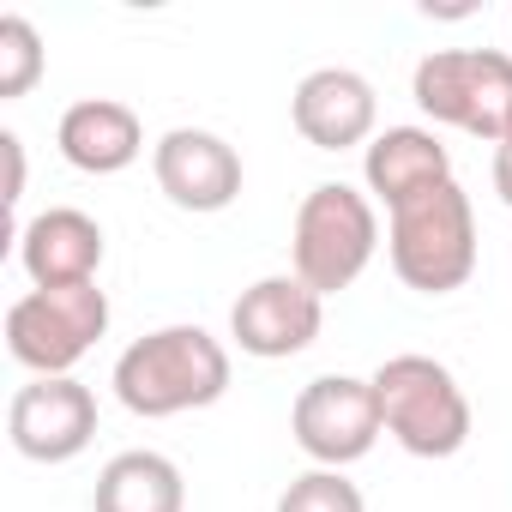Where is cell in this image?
<instances>
[{
  "instance_id": "6da1fadb",
  "label": "cell",
  "mask_w": 512,
  "mask_h": 512,
  "mask_svg": "<svg viewBox=\"0 0 512 512\" xmlns=\"http://www.w3.org/2000/svg\"><path fill=\"white\" fill-rule=\"evenodd\" d=\"M109 386H115L121 410H133L145 422L211 410L229 392V350L205 326H157L115 356Z\"/></svg>"
},
{
  "instance_id": "7a4b0ae2",
  "label": "cell",
  "mask_w": 512,
  "mask_h": 512,
  "mask_svg": "<svg viewBox=\"0 0 512 512\" xmlns=\"http://www.w3.org/2000/svg\"><path fill=\"white\" fill-rule=\"evenodd\" d=\"M386 260L404 290L452 296L476 272V211L458 181L416 193L410 205L386 211Z\"/></svg>"
},
{
  "instance_id": "3957f363",
  "label": "cell",
  "mask_w": 512,
  "mask_h": 512,
  "mask_svg": "<svg viewBox=\"0 0 512 512\" xmlns=\"http://www.w3.org/2000/svg\"><path fill=\"white\" fill-rule=\"evenodd\" d=\"M380 253V211L362 187L350 181H320L302 205H296V223H290V272L320 290V296H338L350 290Z\"/></svg>"
},
{
  "instance_id": "277c9868",
  "label": "cell",
  "mask_w": 512,
  "mask_h": 512,
  "mask_svg": "<svg viewBox=\"0 0 512 512\" xmlns=\"http://www.w3.org/2000/svg\"><path fill=\"white\" fill-rule=\"evenodd\" d=\"M374 398H380V422L386 434L410 452V458H452L470 440V398L458 386V374L422 350L386 356L374 368Z\"/></svg>"
},
{
  "instance_id": "5b68a950",
  "label": "cell",
  "mask_w": 512,
  "mask_h": 512,
  "mask_svg": "<svg viewBox=\"0 0 512 512\" xmlns=\"http://www.w3.org/2000/svg\"><path fill=\"white\" fill-rule=\"evenodd\" d=\"M410 97L428 121L500 145L512 115V55L506 49H434L410 73Z\"/></svg>"
},
{
  "instance_id": "8992f818",
  "label": "cell",
  "mask_w": 512,
  "mask_h": 512,
  "mask_svg": "<svg viewBox=\"0 0 512 512\" xmlns=\"http://www.w3.org/2000/svg\"><path fill=\"white\" fill-rule=\"evenodd\" d=\"M109 332V296L103 284H73V290H25L7 308V356L31 380H61L73 374L97 338Z\"/></svg>"
},
{
  "instance_id": "52a82bcc",
  "label": "cell",
  "mask_w": 512,
  "mask_h": 512,
  "mask_svg": "<svg viewBox=\"0 0 512 512\" xmlns=\"http://www.w3.org/2000/svg\"><path fill=\"white\" fill-rule=\"evenodd\" d=\"M290 434L314 458V470H344V464L368 458L374 440L386 434L374 380H356V374H320V380H308L296 392V404H290Z\"/></svg>"
},
{
  "instance_id": "ba28073f",
  "label": "cell",
  "mask_w": 512,
  "mask_h": 512,
  "mask_svg": "<svg viewBox=\"0 0 512 512\" xmlns=\"http://www.w3.org/2000/svg\"><path fill=\"white\" fill-rule=\"evenodd\" d=\"M326 326V296L308 290L296 272H272L260 284H247L229 308V338L253 362H290L302 356Z\"/></svg>"
},
{
  "instance_id": "9c48e42d",
  "label": "cell",
  "mask_w": 512,
  "mask_h": 512,
  "mask_svg": "<svg viewBox=\"0 0 512 512\" xmlns=\"http://www.w3.org/2000/svg\"><path fill=\"white\" fill-rule=\"evenodd\" d=\"M7 440L31 464H73L97 440V392L73 374L25 380L7 404Z\"/></svg>"
},
{
  "instance_id": "30bf717a",
  "label": "cell",
  "mask_w": 512,
  "mask_h": 512,
  "mask_svg": "<svg viewBox=\"0 0 512 512\" xmlns=\"http://www.w3.org/2000/svg\"><path fill=\"white\" fill-rule=\"evenodd\" d=\"M151 175H157V193L193 217L229 211L241 199V157L211 127H169L151 145Z\"/></svg>"
},
{
  "instance_id": "8fae6325",
  "label": "cell",
  "mask_w": 512,
  "mask_h": 512,
  "mask_svg": "<svg viewBox=\"0 0 512 512\" xmlns=\"http://www.w3.org/2000/svg\"><path fill=\"white\" fill-rule=\"evenodd\" d=\"M13 253L31 278V290H73V284H97L103 272V223L79 205H49L31 223H19Z\"/></svg>"
},
{
  "instance_id": "7c38bea8",
  "label": "cell",
  "mask_w": 512,
  "mask_h": 512,
  "mask_svg": "<svg viewBox=\"0 0 512 512\" xmlns=\"http://www.w3.org/2000/svg\"><path fill=\"white\" fill-rule=\"evenodd\" d=\"M290 121L314 151H350V145L368 151L380 127V97L356 67H314L290 97Z\"/></svg>"
},
{
  "instance_id": "4fadbf2b",
  "label": "cell",
  "mask_w": 512,
  "mask_h": 512,
  "mask_svg": "<svg viewBox=\"0 0 512 512\" xmlns=\"http://www.w3.org/2000/svg\"><path fill=\"white\" fill-rule=\"evenodd\" d=\"M362 181H368V193H374L386 211H398V205H410L416 193L452 181V151H446L440 133H428V127H386V133H374L368 151H362Z\"/></svg>"
},
{
  "instance_id": "5bb4252c",
  "label": "cell",
  "mask_w": 512,
  "mask_h": 512,
  "mask_svg": "<svg viewBox=\"0 0 512 512\" xmlns=\"http://www.w3.org/2000/svg\"><path fill=\"white\" fill-rule=\"evenodd\" d=\"M55 145L61 157L79 169V175H121L145 157V127L127 103L115 97H85L61 115L55 127Z\"/></svg>"
},
{
  "instance_id": "9a60e30c",
  "label": "cell",
  "mask_w": 512,
  "mask_h": 512,
  "mask_svg": "<svg viewBox=\"0 0 512 512\" xmlns=\"http://www.w3.org/2000/svg\"><path fill=\"white\" fill-rule=\"evenodd\" d=\"M91 512H187L181 464L163 458V452H151V446L115 452V458L97 470Z\"/></svg>"
},
{
  "instance_id": "2e32d148",
  "label": "cell",
  "mask_w": 512,
  "mask_h": 512,
  "mask_svg": "<svg viewBox=\"0 0 512 512\" xmlns=\"http://www.w3.org/2000/svg\"><path fill=\"white\" fill-rule=\"evenodd\" d=\"M49 55H43V37L25 13H0V103H19L37 91Z\"/></svg>"
},
{
  "instance_id": "e0dca14e",
  "label": "cell",
  "mask_w": 512,
  "mask_h": 512,
  "mask_svg": "<svg viewBox=\"0 0 512 512\" xmlns=\"http://www.w3.org/2000/svg\"><path fill=\"white\" fill-rule=\"evenodd\" d=\"M278 512H368V500L344 470H308L278 494Z\"/></svg>"
},
{
  "instance_id": "ac0fdd59",
  "label": "cell",
  "mask_w": 512,
  "mask_h": 512,
  "mask_svg": "<svg viewBox=\"0 0 512 512\" xmlns=\"http://www.w3.org/2000/svg\"><path fill=\"white\" fill-rule=\"evenodd\" d=\"M0 157H7V205H19L25 199V139L19 133H0Z\"/></svg>"
},
{
  "instance_id": "d6986e66",
  "label": "cell",
  "mask_w": 512,
  "mask_h": 512,
  "mask_svg": "<svg viewBox=\"0 0 512 512\" xmlns=\"http://www.w3.org/2000/svg\"><path fill=\"white\" fill-rule=\"evenodd\" d=\"M488 175H494V193H500V205L512 211V151H506V145H494V163H488Z\"/></svg>"
},
{
  "instance_id": "ffe728a7",
  "label": "cell",
  "mask_w": 512,
  "mask_h": 512,
  "mask_svg": "<svg viewBox=\"0 0 512 512\" xmlns=\"http://www.w3.org/2000/svg\"><path fill=\"white\" fill-rule=\"evenodd\" d=\"M500 145H506V151H512V115H506V133H500Z\"/></svg>"
}]
</instances>
